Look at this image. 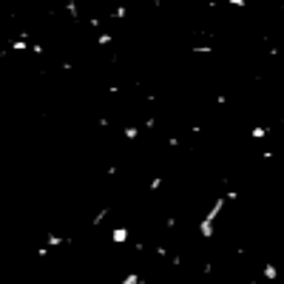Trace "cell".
Here are the masks:
<instances>
[{"label": "cell", "instance_id": "cell-11", "mask_svg": "<svg viewBox=\"0 0 284 284\" xmlns=\"http://www.w3.org/2000/svg\"><path fill=\"white\" fill-rule=\"evenodd\" d=\"M66 12L74 17V20H80V9H77V3H74V0H66Z\"/></svg>", "mask_w": 284, "mask_h": 284}, {"label": "cell", "instance_id": "cell-4", "mask_svg": "<svg viewBox=\"0 0 284 284\" xmlns=\"http://www.w3.org/2000/svg\"><path fill=\"white\" fill-rule=\"evenodd\" d=\"M262 276H265L267 282H276V279H279V267H276L273 262H267V265H265V273H262Z\"/></svg>", "mask_w": 284, "mask_h": 284}, {"label": "cell", "instance_id": "cell-9", "mask_svg": "<svg viewBox=\"0 0 284 284\" xmlns=\"http://www.w3.org/2000/svg\"><path fill=\"white\" fill-rule=\"evenodd\" d=\"M145 279L139 276V273H128V276H122V284H142Z\"/></svg>", "mask_w": 284, "mask_h": 284}, {"label": "cell", "instance_id": "cell-3", "mask_svg": "<svg viewBox=\"0 0 284 284\" xmlns=\"http://www.w3.org/2000/svg\"><path fill=\"white\" fill-rule=\"evenodd\" d=\"M128 227H114V230H111V239H114V245H125V242H128Z\"/></svg>", "mask_w": 284, "mask_h": 284}, {"label": "cell", "instance_id": "cell-6", "mask_svg": "<svg viewBox=\"0 0 284 284\" xmlns=\"http://www.w3.org/2000/svg\"><path fill=\"white\" fill-rule=\"evenodd\" d=\"M122 136H125L128 142H134L136 136H139V128H136V125H125V128H122Z\"/></svg>", "mask_w": 284, "mask_h": 284}, {"label": "cell", "instance_id": "cell-12", "mask_svg": "<svg viewBox=\"0 0 284 284\" xmlns=\"http://www.w3.org/2000/svg\"><path fill=\"white\" fill-rule=\"evenodd\" d=\"M227 6H233V9H247V0H225Z\"/></svg>", "mask_w": 284, "mask_h": 284}, {"label": "cell", "instance_id": "cell-8", "mask_svg": "<svg viewBox=\"0 0 284 284\" xmlns=\"http://www.w3.org/2000/svg\"><path fill=\"white\" fill-rule=\"evenodd\" d=\"M111 17H114V20H125V17H128V6H117V9H111Z\"/></svg>", "mask_w": 284, "mask_h": 284}, {"label": "cell", "instance_id": "cell-2", "mask_svg": "<svg viewBox=\"0 0 284 284\" xmlns=\"http://www.w3.org/2000/svg\"><path fill=\"white\" fill-rule=\"evenodd\" d=\"M66 242H68V239H66V236H60V233H49V236H46V247H49V250H54V247H63Z\"/></svg>", "mask_w": 284, "mask_h": 284}, {"label": "cell", "instance_id": "cell-7", "mask_svg": "<svg viewBox=\"0 0 284 284\" xmlns=\"http://www.w3.org/2000/svg\"><path fill=\"white\" fill-rule=\"evenodd\" d=\"M267 134H270V128H267V125H256V128L250 131V136H253V139H265Z\"/></svg>", "mask_w": 284, "mask_h": 284}, {"label": "cell", "instance_id": "cell-13", "mask_svg": "<svg viewBox=\"0 0 284 284\" xmlns=\"http://www.w3.org/2000/svg\"><path fill=\"white\" fill-rule=\"evenodd\" d=\"M159 188H162V179H159V176H156V179H151V185H148V190H151V193H156Z\"/></svg>", "mask_w": 284, "mask_h": 284}, {"label": "cell", "instance_id": "cell-1", "mask_svg": "<svg viewBox=\"0 0 284 284\" xmlns=\"http://www.w3.org/2000/svg\"><path fill=\"white\" fill-rule=\"evenodd\" d=\"M227 196H219L213 205H210V210L202 216V222H199V236L202 239H213V233H216V222H219V216H222V210H225V205H227Z\"/></svg>", "mask_w": 284, "mask_h": 284}, {"label": "cell", "instance_id": "cell-5", "mask_svg": "<svg viewBox=\"0 0 284 284\" xmlns=\"http://www.w3.org/2000/svg\"><path fill=\"white\" fill-rule=\"evenodd\" d=\"M108 213H111V205H108V208H102L100 213H97V216L91 219V227H100L102 222H105V219H108Z\"/></svg>", "mask_w": 284, "mask_h": 284}, {"label": "cell", "instance_id": "cell-10", "mask_svg": "<svg viewBox=\"0 0 284 284\" xmlns=\"http://www.w3.org/2000/svg\"><path fill=\"white\" fill-rule=\"evenodd\" d=\"M111 43H114V34H108V32H102L100 37H97V46H102V49L111 46Z\"/></svg>", "mask_w": 284, "mask_h": 284}]
</instances>
